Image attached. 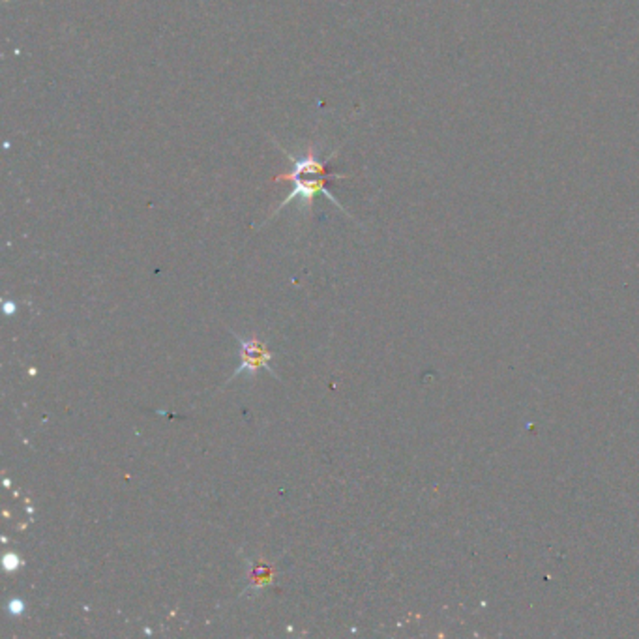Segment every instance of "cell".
<instances>
[{
  "mask_svg": "<svg viewBox=\"0 0 639 639\" xmlns=\"http://www.w3.org/2000/svg\"><path fill=\"white\" fill-rule=\"evenodd\" d=\"M276 147L284 152L285 158L291 159V164H292V171L276 176V180H291L294 188H292V192L282 201L280 207H278L276 211H274L272 216L280 214L282 209L287 207V204L292 202V201H301L304 211H310V209H311V201H313V197H315L317 194H323L328 201H332V202L336 204V207H338L341 212H346L347 216H351V214L344 209V204H341V202L332 195V192L327 188L328 182L334 180V178H347V175L330 173V169H328L330 159H332L338 152H334L330 158L325 159V162H321V159H319V154H317L315 148H310L308 152H302V154H292V152L285 150L280 143H276Z\"/></svg>",
  "mask_w": 639,
  "mask_h": 639,
  "instance_id": "6da1fadb",
  "label": "cell"
},
{
  "mask_svg": "<svg viewBox=\"0 0 639 639\" xmlns=\"http://www.w3.org/2000/svg\"><path fill=\"white\" fill-rule=\"evenodd\" d=\"M237 338H238L240 366L235 372L233 379L238 377V375L254 377L259 368H265V370L270 368L272 355L268 353V349L265 347V344L259 338H244V336H237Z\"/></svg>",
  "mask_w": 639,
  "mask_h": 639,
  "instance_id": "7a4b0ae2",
  "label": "cell"
},
{
  "mask_svg": "<svg viewBox=\"0 0 639 639\" xmlns=\"http://www.w3.org/2000/svg\"><path fill=\"white\" fill-rule=\"evenodd\" d=\"M6 570H17L19 568V557L17 555H8L4 561Z\"/></svg>",
  "mask_w": 639,
  "mask_h": 639,
  "instance_id": "3957f363",
  "label": "cell"
},
{
  "mask_svg": "<svg viewBox=\"0 0 639 639\" xmlns=\"http://www.w3.org/2000/svg\"><path fill=\"white\" fill-rule=\"evenodd\" d=\"M10 613H12V615L22 613V604H21L19 600H12V604H10Z\"/></svg>",
  "mask_w": 639,
  "mask_h": 639,
  "instance_id": "277c9868",
  "label": "cell"
}]
</instances>
